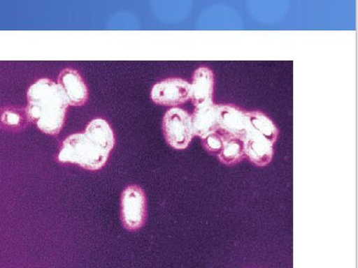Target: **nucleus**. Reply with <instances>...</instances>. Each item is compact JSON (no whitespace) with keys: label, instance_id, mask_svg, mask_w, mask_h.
<instances>
[{"label":"nucleus","instance_id":"f257e3e1","mask_svg":"<svg viewBox=\"0 0 358 268\" xmlns=\"http://www.w3.org/2000/svg\"><path fill=\"white\" fill-rule=\"evenodd\" d=\"M114 145L110 126L103 119L96 118L90 122L84 133L73 134L64 141L58 161L98 170L106 164Z\"/></svg>","mask_w":358,"mask_h":268},{"label":"nucleus","instance_id":"f03ea898","mask_svg":"<svg viewBox=\"0 0 358 268\" xmlns=\"http://www.w3.org/2000/svg\"><path fill=\"white\" fill-rule=\"evenodd\" d=\"M69 103L59 84L41 79L29 87L27 114L43 133L55 135L66 121Z\"/></svg>","mask_w":358,"mask_h":268},{"label":"nucleus","instance_id":"7ed1b4c3","mask_svg":"<svg viewBox=\"0 0 358 268\" xmlns=\"http://www.w3.org/2000/svg\"><path fill=\"white\" fill-rule=\"evenodd\" d=\"M163 131L171 147L185 150L194 137L192 115L182 108L169 109L163 119Z\"/></svg>","mask_w":358,"mask_h":268},{"label":"nucleus","instance_id":"20e7f679","mask_svg":"<svg viewBox=\"0 0 358 268\" xmlns=\"http://www.w3.org/2000/svg\"><path fill=\"white\" fill-rule=\"evenodd\" d=\"M146 198L143 189L136 185L128 186L121 198L122 221L130 231L141 228L147 216Z\"/></svg>","mask_w":358,"mask_h":268},{"label":"nucleus","instance_id":"39448f33","mask_svg":"<svg viewBox=\"0 0 358 268\" xmlns=\"http://www.w3.org/2000/svg\"><path fill=\"white\" fill-rule=\"evenodd\" d=\"M191 84L182 78H169L155 84L151 97L154 103L164 106H177L190 100Z\"/></svg>","mask_w":358,"mask_h":268},{"label":"nucleus","instance_id":"423d86ee","mask_svg":"<svg viewBox=\"0 0 358 268\" xmlns=\"http://www.w3.org/2000/svg\"><path fill=\"white\" fill-rule=\"evenodd\" d=\"M243 142L245 157L254 165L265 167L272 162L275 142L253 128L250 120Z\"/></svg>","mask_w":358,"mask_h":268},{"label":"nucleus","instance_id":"0eeeda50","mask_svg":"<svg viewBox=\"0 0 358 268\" xmlns=\"http://www.w3.org/2000/svg\"><path fill=\"white\" fill-rule=\"evenodd\" d=\"M248 122V112L234 105H220L219 129L243 141Z\"/></svg>","mask_w":358,"mask_h":268},{"label":"nucleus","instance_id":"6e6552de","mask_svg":"<svg viewBox=\"0 0 358 268\" xmlns=\"http://www.w3.org/2000/svg\"><path fill=\"white\" fill-rule=\"evenodd\" d=\"M215 76L206 67L198 68L193 74L190 87V100L194 107L213 104Z\"/></svg>","mask_w":358,"mask_h":268},{"label":"nucleus","instance_id":"1a4fd4ad","mask_svg":"<svg viewBox=\"0 0 358 268\" xmlns=\"http://www.w3.org/2000/svg\"><path fill=\"white\" fill-rule=\"evenodd\" d=\"M58 84L62 87L69 105L81 106L87 102V87L78 71L73 69L63 70L59 75Z\"/></svg>","mask_w":358,"mask_h":268},{"label":"nucleus","instance_id":"9d476101","mask_svg":"<svg viewBox=\"0 0 358 268\" xmlns=\"http://www.w3.org/2000/svg\"><path fill=\"white\" fill-rule=\"evenodd\" d=\"M220 105L196 107L192 114L194 136L205 139L219 129Z\"/></svg>","mask_w":358,"mask_h":268},{"label":"nucleus","instance_id":"9b49d317","mask_svg":"<svg viewBox=\"0 0 358 268\" xmlns=\"http://www.w3.org/2000/svg\"><path fill=\"white\" fill-rule=\"evenodd\" d=\"M217 131L221 134L223 140L222 147L217 154L220 161L227 165H234L244 160L246 158L244 142L221 129Z\"/></svg>","mask_w":358,"mask_h":268},{"label":"nucleus","instance_id":"f8f14e48","mask_svg":"<svg viewBox=\"0 0 358 268\" xmlns=\"http://www.w3.org/2000/svg\"><path fill=\"white\" fill-rule=\"evenodd\" d=\"M202 140L206 150L208 152L217 155L221 151L223 140L217 131Z\"/></svg>","mask_w":358,"mask_h":268}]
</instances>
